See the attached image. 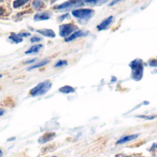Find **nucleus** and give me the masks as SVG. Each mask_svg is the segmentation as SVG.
<instances>
[{
  "instance_id": "obj_1",
  "label": "nucleus",
  "mask_w": 157,
  "mask_h": 157,
  "mask_svg": "<svg viewBox=\"0 0 157 157\" xmlns=\"http://www.w3.org/2000/svg\"><path fill=\"white\" fill-rule=\"evenodd\" d=\"M130 66L132 70V78L136 81H139L143 78L144 75V63L140 59H136L130 63Z\"/></svg>"
},
{
  "instance_id": "obj_2",
  "label": "nucleus",
  "mask_w": 157,
  "mask_h": 157,
  "mask_svg": "<svg viewBox=\"0 0 157 157\" xmlns=\"http://www.w3.org/2000/svg\"><path fill=\"white\" fill-rule=\"evenodd\" d=\"M52 84L51 81L49 80H46L44 82H41L40 83L39 85H37L35 87H33L30 91H29V94L32 96V97H38V96H41V95H44L46 94L50 88L52 87Z\"/></svg>"
},
{
  "instance_id": "obj_3",
  "label": "nucleus",
  "mask_w": 157,
  "mask_h": 157,
  "mask_svg": "<svg viewBox=\"0 0 157 157\" xmlns=\"http://www.w3.org/2000/svg\"><path fill=\"white\" fill-rule=\"evenodd\" d=\"M94 10L89 8H83V9H75L73 10L72 14L74 17L81 19H89L94 16Z\"/></svg>"
},
{
  "instance_id": "obj_4",
  "label": "nucleus",
  "mask_w": 157,
  "mask_h": 157,
  "mask_svg": "<svg viewBox=\"0 0 157 157\" xmlns=\"http://www.w3.org/2000/svg\"><path fill=\"white\" fill-rule=\"evenodd\" d=\"M83 4H84L83 0H68L67 2H64V3L57 6L56 8L59 10H68V9L73 8V7L80 6Z\"/></svg>"
},
{
  "instance_id": "obj_5",
  "label": "nucleus",
  "mask_w": 157,
  "mask_h": 157,
  "mask_svg": "<svg viewBox=\"0 0 157 157\" xmlns=\"http://www.w3.org/2000/svg\"><path fill=\"white\" fill-rule=\"evenodd\" d=\"M77 30V27L73 24H63L60 26V36L67 38L72 33Z\"/></svg>"
},
{
  "instance_id": "obj_6",
  "label": "nucleus",
  "mask_w": 157,
  "mask_h": 157,
  "mask_svg": "<svg viewBox=\"0 0 157 157\" xmlns=\"http://www.w3.org/2000/svg\"><path fill=\"white\" fill-rule=\"evenodd\" d=\"M112 21H113V17L112 16H110V17H107L106 19H104L98 26V30H103V29H106L107 28H109V25L112 23Z\"/></svg>"
},
{
  "instance_id": "obj_7",
  "label": "nucleus",
  "mask_w": 157,
  "mask_h": 157,
  "mask_svg": "<svg viewBox=\"0 0 157 157\" xmlns=\"http://www.w3.org/2000/svg\"><path fill=\"white\" fill-rule=\"evenodd\" d=\"M85 35H86V32H84V31H82V30H76V31H75L74 33H72L70 36H68L66 39H65V41H72V40H75V39H77V38H79V37H82V36H85Z\"/></svg>"
},
{
  "instance_id": "obj_8",
  "label": "nucleus",
  "mask_w": 157,
  "mask_h": 157,
  "mask_svg": "<svg viewBox=\"0 0 157 157\" xmlns=\"http://www.w3.org/2000/svg\"><path fill=\"white\" fill-rule=\"evenodd\" d=\"M54 137H55V133H54V132H48V133H45V134H43L41 137H40L39 143H40V144L48 143V142H50L51 140H52Z\"/></svg>"
},
{
  "instance_id": "obj_9",
  "label": "nucleus",
  "mask_w": 157,
  "mask_h": 157,
  "mask_svg": "<svg viewBox=\"0 0 157 157\" xmlns=\"http://www.w3.org/2000/svg\"><path fill=\"white\" fill-rule=\"evenodd\" d=\"M38 33L48 37V38H54L55 37V33L52 29H38L37 30Z\"/></svg>"
},
{
  "instance_id": "obj_10",
  "label": "nucleus",
  "mask_w": 157,
  "mask_h": 157,
  "mask_svg": "<svg viewBox=\"0 0 157 157\" xmlns=\"http://www.w3.org/2000/svg\"><path fill=\"white\" fill-rule=\"evenodd\" d=\"M138 134H132V135H128V136H125L123 138H121V140L118 141V144H125V143H128V142H131L132 140H135L136 138H138Z\"/></svg>"
},
{
  "instance_id": "obj_11",
  "label": "nucleus",
  "mask_w": 157,
  "mask_h": 157,
  "mask_svg": "<svg viewBox=\"0 0 157 157\" xmlns=\"http://www.w3.org/2000/svg\"><path fill=\"white\" fill-rule=\"evenodd\" d=\"M42 48V45L41 44H36V45H33L31 46L28 51H26V54H32V53H37L40 49Z\"/></svg>"
},
{
  "instance_id": "obj_12",
  "label": "nucleus",
  "mask_w": 157,
  "mask_h": 157,
  "mask_svg": "<svg viewBox=\"0 0 157 157\" xmlns=\"http://www.w3.org/2000/svg\"><path fill=\"white\" fill-rule=\"evenodd\" d=\"M50 18V14L47 12L40 13L34 16V20H47Z\"/></svg>"
},
{
  "instance_id": "obj_13",
  "label": "nucleus",
  "mask_w": 157,
  "mask_h": 157,
  "mask_svg": "<svg viewBox=\"0 0 157 157\" xmlns=\"http://www.w3.org/2000/svg\"><path fill=\"white\" fill-rule=\"evenodd\" d=\"M109 0H84L85 3L88 5H93V6H100L105 3H107Z\"/></svg>"
},
{
  "instance_id": "obj_14",
  "label": "nucleus",
  "mask_w": 157,
  "mask_h": 157,
  "mask_svg": "<svg viewBox=\"0 0 157 157\" xmlns=\"http://www.w3.org/2000/svg\"><path fill=\"white\" fill-rule=\"evenodd\" d=\"M59 91H60L61 93L69 94V93H74L75 90L74 87H72V86H62V87L59 89Z\"/></svg>"
},
{
  "instance_id": "obj_15",
  "label": "nucleus",
  "mask_w": 157,
  "mask_h": 157,
  "mask_svg": "<svg viewBox=\"0 0 157 157\" xmlns=\"http://www.w3.org/2000/svg\"><path fill=\"white\" fill-rule=\"evenodd\" d=\"M48 63H49V60H43V61H40V63H36V64H34V65H32V66H29V67L28 68V71H29V70H33V69H35V68H39V67H41V66H44V65H46Z\"/></svg>"
},
{
  "instance_id": "obj_16",
  "label": "nucleus",
  "mask_w": 157,
  "mask_h": 157,
  "mask_svg": "<svg viewBox=\"0 0 157 157\" xmlns=\"http://www.w3.org/2000/svg\"><path fill=\"white\" fill-rule=\"evenodd\" d=\"M9 39L11 40H13L14 42L16 43H19L23 40V38L21 36H19V34H15V33H12L10 36H9Z\"/></svg>"
},
{
  "instance_id": "obj_17",
  "label": "nucleus",
  "mask_w": 157,
  "mask_h": 157,
  "mask_svg": "<svg viewBox=\"0 0 157 157\" xmlns=\"http://www.w3.org/2000/svg\"><path fill=\"white\" fill-rule=\"evenodd\" d=\"M28 2H29V0H15L13 3V7L14 8L20 7V6H24L25 4H27Z\"/></svg>"
},
{
  "instance_id": "obj_18",
  "label": "nucleus",
  "mask_w": 157,
  "mask_h": 157,
  "mask_svg": "<svg viewBox=\"0 0 157 157\" xmlns=\"http://www.w3.org/2000/svg\"><path fill=\"white\" fill-rule=\"evenodd\" d=\"M43 2L41 1V0H34L33 1V3H32V6L35 8V9H40V8H41L42 6H43Z\"/></svg>"
},
{
  "instance_id": "obj_19",
  "label": "nucleus",
  "mask_w": 157,
  "mask_h": 157,
  "mask_svg": "<svg viewBox=\"0 0 157 157\" xmlns=\"http://www.w3.org/2000/svg\"><path fill=\"white\" fill-rule=\"evenodd\" d=\"M67 64V62L66 61H64V60H62V61H59V62H57L56 63H55V67H62V66H63V65H66Z\"/></svg>"
},
{
  "instance_id": "obj_20",
  "label": "nucleus",
  "mask_w": 157,
  "mask_h": 157,
  "mask_svg": "<svg viewBox=\"0 0 157 157\" xmlns=\"http://www.w3.org/2000/svg\"><path fill=\"white\" fill-rule=\"evenodd\" d=\"M40 40H41V38H40V37H32L30 39L31 42H36V41H40Z\"/></svg>"
},
{
  "instance_id": "obj_21",
  "label": "nucleus",
  "mask_w": 157,
  "mask_h": 157,
  "mask_svg": "<svg viewBox=\"0 0 157 157\" xmlns=\"http://www.w3.org/2000/svg\"><path fill=\"white\" fill-rule=\"evenodd\" d=\"M138 118H142V119H147V120H153L155 117H146V116H138Z\"/></svg>"
},
{
  "instance_id": "obj_22",
  "label": "nucleus",
  "mask_w": 157,
  "mask_h": 157,
  "mask_svg": "<svg viewBox=\"0 0 157 157\" xmlns=\"http://www.w3.org/2000/svg\"><path fill=\"white\" fill-rule=\"evenodd\" d=\"M121 1H122V0H113L110 4H109V6H114V5H116L117 3H119V2H121Z\"/></svg>"
},
{
  "instance_id": "obj_23",
  "label": "nucleus",
  "mask_w": 157,
  "mask_h": 157,
  "mask_svg": "<svg viewBox=\"0 0 157 157\" xmlns=\"http://www.w3.org/2000/svg\"><path fill=\"white\" fill-rule=\"evenodd\" d=\"M30 34L29 33H19V36H21L22 38L23 37H27V36H29Z\"/></svg>"
},
{
  "instance_id": "obj_24",
  "label": "nucleus",
  "mask_w": 157,
  "mask_h": 157,
  "mask_svg": "<svg viewBox=\"0 0 157 157\" xmlns=\"http://www.w3.org/2000/svg\"><path fill=\"white\" fill-rule=\"evenodd\" d=\"M36 61V59H32V60H30V61H27L25 63H34Z\"/></svg>"
},
{
  "instance_id": "obj_25",
  "label": "nucleus",
  "mask_w": 157,
  "mask_h": 157,
  "mask_svg": "<svg viewBox=\"0 0 157 157\" xmlns=\"http://www.w3.org/2000/svg\"><path fill=\"white\" fill-rule=\"evenodd\" d=\"M4 113H5V110L4 109H0V116H2Z\"/></svg>"
},
{
  "instance_id": "obj_26",
  "label": "nucleus",
  "mask_w": 157,
  "mask_h": 157,
  "mask_svg": "<svg viewBox=\"0 0 157 157\" xmlns=\"http://www.w3.org/2000/svg\"><path fill=\"white\" fill-rule=\"evenodd\" d=\"M3 12H4V11H3V9H2V8H0V16L3 14Z\"/></svg>"
},
{
  "instance_id": "obj_27",
  "label": "nucleus",
  "mask_w": 157,
  "mask_h": 157,
  "mask_svg": "<svg viewBox=\"0 0 157 157\" xmlns=\"http://www.w3.org/2000/svg\"><path fill=\"white\" fill-rule=\"evenodd\" d=\"M2 155H3V152L0 150V157H2Z\"/></svg>"
},
{
  "instance_id": "obj_28",
  "label": "nucleus",
  "mask_w": 157,
  "mask_h": 157,
  "mask_svg": "<svg viewBox=\"0 0 157 157\" xmlns=\"http://www.w3.org/2000/svg\"><path fill=\"white\" fill-rule=\"evenodd\" d=\"M1 77H2V75H0V78H1Z\"/></svg>"
},
{
  "instance_id": "obj_29",
  "label": "nucleus",
  "mask_w": 157,
  "mask_h": 157,
  "mask_svg": "<svg viewBox=\"0 0 157 157\" xmlns=\"http://www.w3.org/2000/svg\"><path fill=\"white\" fill-rule=\"evenodd\" d=\"M52 157H56V156H52Z\"/></svg>"
},
{
  "instance_id": "obj_30",
  "label": "nucleus",
  "mask_w": 157,
  "mask_h": 157,
  "mask_svg": "<svg viewBox=\"0 0 157 157\" xmlns=\"http://www.w3.org/2000/svg\"><path fill=\"white\" fill-rule=\"evenodd\" d=\"M156 148H157V144H156Z\"/></svg>"
},
{
  "instance_id": "obj_31",
  "label": "nucleus",
  "mask_w": 157,
  "mask_h": 157,
  "mask_svg": "<svg viewBox=\"0 0 157 157\" xmlns=\"http://www.w3.org/2000/svg\"><path fill=\"white\" fill-rule=\"evenodd\" d=\"M126 157H129V156H126Z\"/></svg>"
}]
</instances>
